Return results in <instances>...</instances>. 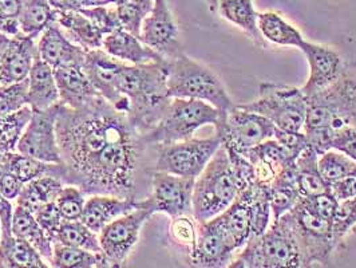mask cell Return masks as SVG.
Wrapping results in <instances>:
<instances>
[{"instance_id":"cell-1","label":"cell","mask_w":356,"mask_h":268,"mask_svg":"<svg viewBox=\"0 0 356 268\" xmlns=\"http://www.w3.org/2000/svg\"><path fill=\"white\" fill-rule=\"evenodd\" d=\"M252 184L253 171L250 160L220 145L195 181L193 217L197 223L224 212Z\"/></svg>"},{"instance_id":"cell-2","label":"cell","mask_w":356,"mask_h":268,"mask_svg":"<svg viewBox=\"0 0 356 268\" xmlns=\"http://www.w3.org/2000/svg\"><path fill=\"white\" fill-rule=\"evenodd\" d=\"M344 126H356V61L344 63L328 88L307 97L303 133L319 156L330 150L334 132Z\"/></svg>"},{"instance_id":"cell-3","label":"cell","mask_w":356,"mask_h":268,"mask_svg":"<svg viewBox=\"0 0 356 268\" xmlns=\"http://www.w3.org/2000/svg\"><path fill=\"white\" fill-rule=\"evenodd\" d=\"M115 89L129 101L127 118L143 134L159 124L170 102L166 59L125 65L115 81Z\"/></svg>"},{"instance_id":"cell-4","label":"cell","mask_w":356,"mask_h":268,"mask_svg":"<svg viewBox=\"0 0 356 268\" xmlns=\"http://www.w3.org/2000/svg\"><path fill=\"white\" fill-rule=\"evenodd\" d=\"M304 268L303 255L288 214L273 220L234 256L229 268Z\"/></svg>"},{"instance_id":"cell-5","label":"cell","mask_w":356,"mask_h":268,"mask_svg":"<svg viewBox=\"0 0 356 268\" xmlns=\"http://www.w3.org/2000/svg\"><path fill=\"white\" fill-rule=\"evenodd\" d=\"M170 98H189L211 104L221 114L236 107L217 74L185 53L166 59Z\"/></svg>"},{"instance_id":"cell-6","label":"cell","mask_w":356,"mask_h":268,"mask_svg":"<svg viewBox=\"0 0 356 268\" xmlns=\"http://www.w3.org/2000/svg\"><path fill=\"white\" fill-rule=\"evenodd\" d=\"M222 116L224 114L208 102L189 98H172L159 124L149 133L143 134V139L146 143L156 146L185 141L193 139L201 126L217 125Z\"/></svg>"},{"instance_id":"cell-7","label":"cell","mask_w":356,"mask_h":268,"mask_svg":"<svg viewBox=\"0 0 356 268\" xmlns=\"http://www.w3.org/2000/svg\"><path fill=\"white\" fill-rule=\"evenodd\" d=\"M237 107L264 116L279 130L303 132L307 95L299 88L263 82L254 101Z\"/></svg>"},{"instance_id":"cell-8","label":"cell","mask_w":356,"mask_h":268,"mask_svg":"<svg viewBox=\"0 0 356 268\" xmlns=\"http://www.w3.org/2000/svg\"><path fill=\"white\" fill-rule=\"evenodd\" d=\"M286 214L302 250L304 268L312 267L316 263L328 266L332 252L338 250L332 233V221L311 212L300 201Z\"/></svg>"},{"instance_id":"cell-9","label":"cell","mask_w":356,"mask_h":268,"mask_svg":"<svg viewBox=\"0 0 356 268\" xmlns=\"http://www.w3.org/2000/svg\"><path fill=\"white\" fill-rule=\"evenodd\" d=\"M220 145L221 141L217 134L209 139H189L185 141L159 145L154 171L197 179Z\"/></svg>"},{"instance_id":"cell-10","label":"cell","mask_w":356,"mask_h":268,"mask_svg":"<svg viewBox=\"0 0 356 268\" xmlns=\"http://www.w3.org/2000/svg\"><path fill=\"white\" fill-rule=\"evenodd\" d=\"M214 129L221 145L243 156L259 143L275 139L277 130L264 116L237 105L220 118Z\"/></svg>"},{"instance_id":"cell-11","label":"cell","mask_w":356,"mask_h":268,"mask_svg":"<svg viewBox=\"0 0 356 268\" xmlns=\"http://www.w3.org/2000/svg\"><path fill=\"white\" fill-rule=\"evenodd\" d=\"M196 179L181 178L154 171L149 195L138 201L152 214H165L169 217L193 214V189Z\"/></svg>"},{"instance_id":"cell-12","label":"cell","mask_w":356,"mask_h":268,"mask_svg":"<svg viewBox=\"0 0 356 268\" xmlns=\"http://www.w3.org/2000/svg\"><path fill=\"white\" fill-rule=\"evenodd\" d=\"M153 216V214L138 205L131 212L124 214L98 233L99 244L105 253L111 267H122L130 252L136 247L140 239L143 224Z\"/></svg>"},{"instance_id":"cell-13","label":"cell","mask_w":356,"mask_h":268,"mask_svg":"<svg viewBox=\"0 0 356 268\" xmlns=\"http://www.w3.org/2000/svg\"><path fill=\"white\" fill-rule=\"evenodd\" d=\"M60 102L44 110H33V117L19 140L17 152L49 164H60L56 140V117Z\"/></svg>"},{"instance_id":"cell-14","label":"cell","mask_w":356,"mask_h":268,"mask_svg":"<svg viewBox=\"0 0 356 268\" xmlns=\"http://www.w3.org/2000/svg\"><path fill=\"white\" fill-rule=\"evenodd\" d=\"M237 251L229 235L213 217L197 223L196 242L189 251V265L200 268L229 267Z\"/></svg>"},{"instance_id":"cell-15","label":"cell","mask_w":356,"mask_h":268,"mask_svg":"<svg viewBox=\"0 0 356 268\" xmlns=\"http://www.w3.org/2000/svg\"><path fill=\"white\" fill-rule=\"evenodd\" d=\"M140 38L165 59L184 53L177 23L166 0H154L150 14L143 19Z\"/></svg>"},{"instance_id":"cell-16","label":"cell","mask_w":356,"mask_h":268,"mask_svg":"<svg viewBox=\"0 0 356 268\" xmlns=\"http://www.w3.org/2000/svg\"><path fill=\"white\" fill-rule=\"evenodd\" d=\"M126 63L111 56L104 49L86 53L83 70L97 91L117 110L127 114L129 101L115 89V81Z\"/></svg>"},{"instance_id":"cell-17","label":"cell","mask_w":356,"mask_h":268,"mask_svg":"<svg viewBox=\"0 0 356 268\" xmlns=\"http://www.w3.org/2000/svg\"><path fill=\"white\" fill-rule=\"evenodd\" d=\"M300 50L305 55L309 66V75L302 91L309 97L334 84L343 70L344 62L338 52L331 47L308 40L304 42Z\"/></svg>"},{"instance_id":"cell-18","label":"cell","mask_w":356,"mask_h":268,"mask_svg":"<svg viewBox=\"0 0 356 268\" xmlns=\"http://www.w3.org/2000/svg\"><path fill=\"white\" fill-rule=\"evenodd\" d=\"M36 47L38 55L54 70L66 66H83L88 53L70 40L56 22L40 34Z\"/></svg>"},{"instance_id":"cell-19","label":"cell","mask_w":356,"mask_h":268,"mask_svg":"<svg viewBox=\"0 0 356 268\" xmlns=\"http://www.w3.org/2000/svg\"><path fill=\"white\" fill-rule=\"evenodd\" d=\"M36 55V39L23 34L13 36L0 61V88L27 79Z\"/></svg>"},{"instance_id":"cell-20","label":"cell","mask_w":356,"mask_h":268,"mask_svg":"<svg viewBox=\"0 0 356 268\" xmlns=\"http://www.w3.org/2000/svg\"><path fill=\"white\" fill-rule=\"evenodd\" d=\"M59 91V102L70 109H82L92 104L101 94L92 86L83 66H66L54 70Z\"/></svg>"},{"instance_id":"cell-21","label":"cell","mask_w":356,"mask_h":268,"mask_svg":"<svg viewBox=\"0 0 356 268\" xmlns=\"http://www.w3.org/2000/svg\"><path fill=\"white\" fill-rule=\"evenodd\" d=\"M138 203L113 195H90L85 203L82 223L91 231L99 233L115 219L131 212Z\"/></svg>"},{"instance_id":"cell-22","label":"cell","mask_w":356,"mask_h":268,"mask_svg":"<svg viewBox=\"0 0 356 268\" xmlns=\"http://www.w3.org/2000/svg\"><path fill=\"white\" fill-rule=\"evenodd\" d=\"M102 49L126 65H143L165 59L145 45L141 38L133 36L125 29H120L105 36Z\"/></svg>"},{"instance_id":"cell-23","label":"cell","mask_w":356,"mask_h":268,"mask_svg":"<svg viewBox=\"0 0 356 268\" xmlns=\"http://www.w3.org/2000/svg\"><path fill=\"white\" fill-rule=\"evenodd\" d=\"M50 265L26 240L13 233L11 226H1L0 268H47Z\"/></svg>"},{"instance_id":"cell-24","label":"cell","mask_w":356,"mask_h":268,"mask_svg":"<svg viewBox=\"0 0 356 268\" xmlns=\"http://www.w3.org/2000/svg\"><path fill=\"white\" fill-rule=\"evenodd\" d=\"M59 104V91L54 69L36 55L29 75V105L33 110H44Z\"/></svg>"},{"instance_id":"cell-25","label":"cell","mask_w":356,"mask_h":268,"mask_svg":"<svg viewBox=\"0 0 356 268\" xmlns=\"http://www.w3.org/2000/svg\"><path fill=\"white\" fill-rule=\"evenodd\" d=\"M56 11V10H55ZM55 22L75 45L86 52L102 49L105 36L79 11H56Z\"/></svg>"},{"instance_id":"cell-26","label":"cell","mask_w":356,"mask_h":268,"mask_svg":"<svg viewBox=\"0 0 356 268\" xmlns=\"http://www.w3.org/2000/svg\"><path fill=\"white\" fill-rule=\"evenodd\" d=\"M217 11L221 18L238 27L254 45L267 46V40L259 30V13L253 7V0H218Z\"/></svg>"},{"instance_id":"cell-27","label":"cell","mask_w":356,"mask_h":268,"mask_svg":"<svg viewBox=\"0 0 356 268\" xmlns=\"http://www.w3.org/2000/svg\"><path fill=\"white\" fill-rule=\"evenodd\" d=\"M0 169L17 176L23 184L51 175L60 179V164H49L19 152H0Z\"/></svg>"},{"instance_id":"cell-28","label":"cell","mask_w":356,"mask_h":268,"mask_svg":"<svg viewBox=\"0 0 356 268\" xmlns=\"http://www.w3.org/2000/svg\"><path fill=\"white\" fill-rule=\"evenodd\" d=\"M11 228H13V233L17 237L29 242L49 265L51 263L54 251L53 240L47 236V233L43 231L34 214H31L30 211L24 210L20 205H15Z\"/></svg>"},{"instance_id":"cell-29","label":"cell","mask_w":356,"mask_h":268,"mask_svg":"<svg viewBox=\"0 0 356 268\" xmlns=\"http://www.w3.org/2000/svg\"><path fill=\"white\" fill-rule=\"evenodd\" d=\"M264 188L267 192L273 220H277L280 216L289 212L302 198L296 181L295 165L283 171Z\"/></svg>"},{"instance_id":"cell-30","label":"cell","mask_w":356,"mask_h":268,"mask_svg":"<svg viewBox=\"0 0 356 268\" xmlns=\"http://www.w3.org/2000/svg\"><path fill=\"white\" fill-rule=\"evenodd\" d=\"M63 181L51 175L26 182L19 194L17 205L23 207L31 214L38 212L43 205L53 203L63 189Z\"/></svg>"},{"instance_id":"cell-31","label":"cell","mask_w":356,"mask_h":268,"mask_svg":"<svg viewBox=\"0 0 356 268\" xmlns=\"http://www.w3.org/2000/svg\"><path fill=\"white\" fill-rule=\"evenodd\" d=\"M319 155L312 146H307L295 164L296 181L300 197H311L330 192V185L321 178L318 168Z\"/></svg>"},{"instance_id":"cell-32","label":"cell","mask_w":356,"mask_h":268,"mask_svg":"<svg viewBox=\"0 0 356 268\" xmlns=\"http://www.w3.org/2000/svg\"><path fill=\"white\" fill-rule=\"evenodd\" d=\"M257 23L263 38L276 46L298 47L300 50L305 42L302 33L276 13H259Z\"/></svg>"},{"instance_id":"cell-33","label":"cell","mask_w":356,"mask_h":268,"mask_svg":"<svg viewBox=\"0 0 356 268\" xmlns=\"http://www.w3.org/2000/svg\"><path fill=\"white\" fill-rule=\"evenodd\" d=\"M50 266L54 268H110L104 252H92L78 247L54 243L53 259Z\"/></svg>"},{"instance_id":"cell-34","label":"cell","mask_w":356,"mask_h":268,"mask_svg":"<svg viewBox=\"0 0 356 268\" xmlns=\"http://www.w3.org/2000/svg\"><path fill=\"white\" fill-rule=\"evenodd\" d=\"M55 14L49 0H23L19 15L20 34L38 39L55 22Z\"/></svg>"},{"instance_id":"cell-35","label":"cell","mask_w":356,"mask_h":268,"mask_svg":"<svg viewBox=\"0 0 356 268\" xmlns=\"http://www.w3.org/2000/svg\"><path fill=\"white\" fill-rule=\"evenodd\" d=\"M33 107H22L8 116L0 117V152H15L19 140L31 121Z\"/></svg>"},{"instance_id":"cell-36","label":"cell","mask_w":356,"mask_h":268,"mask_svg":"<svg viewBox=\"0 0 356 268\" xmlns=\"http://www.w3.org/2000/svg\"><path fill=\"white\" fill-rule=\"evenodd\" d=\"M55 242L92 252H102L98 233L91 231L88 226L82 223V220H65L54 239V243Z\"/></svg>"},{"instance_id":"cell-37","label":"cell","mask_w":356,"mask_h":268,"mask_svg":"<svg viewBox=\"0 0 356 268\" xmlns=\"http://www.w3.org/2000/svg\"><path fill=\"white\" fill-rule=\"evenodd\" d=\"M318 168L321 178L328 185H331L335 181L356 173V161L339 150L330 149L319 156Z\"/></svg>"},{"instance_id":"cell-38","label":"cell","mask_w":356,"mask_h":268,"mask_svg":"<svg viewBox=\"0 0 356 268\" xmlns=\"http://www.w3.org/2000/svg\"><path fill=\"white\" fill-rule=\"evenodd\" d=\"M153 3L154 0H127L124 4L117 6L122 29L140 38L143 19L150 14Z\"/></svg>"},{"instance_id":"cell-39","label":"cell","mask_w":356,"mask_h":268,"mask_svg":"<svg viewBox=\"0 0 356 268\" xmlns=\"http://www.w3.org/2000/svg\"><path fill=\"white\" fill-rule=\"evenodd\" d=\"M86 198L88 196L79 187L65 185L60 194L55 198V204L63 220L74 221L82 219Z\"/></svg>"},{"instance_id":"cell-40","label":"cell","mask_w":356,"mask_h":268,"mask_svg":"<svg viewBox=\"0 0 356 268\" xmlns=\"http://www.w3.org/2000/svg\"><path fill=\"white\" fill-rule=\"evenodd\" d=\"M356 226V197L339 201L332 217V233L337 247L343 244L344 237Z\"/></svg>"},{"instance_id":"cell-41","label":"cell","mask_w":356,"mask_h":268,"mask_svg":"<svg viewBox=\"0 0 356 268\" xmlns=\"http://www.w3.org/2000/svg\"><path fill=\"white\" fill-rule=\"evenodd\" d=\"M29 105V78L0 88V117Z\"/></svg>"},{"instance_id":"cell-42","label":"cell","mask_w":356,"mask_h":268,"mask_svg":"<svg viewBox=\"0 0 356 268\" xmlns=\"http://www.w3.org/2000/svg\"><path fill=\"white\" fill-rule=\"evenodd\" d=\"M79 13H82L86 18H89L92 22V24L105 36L122 29L121 20L118 18L117 7L98 4L94 7L83 8Z\"/></svg>"},{"instance_id":"cell-43","label":"cell","mask_w":356,"mask_h":268,"mask_svg":"<svg viewBox=\"0 0 356 268\" xmlns=\"http://www.w3.org/2000/svg\"><path fill=\"white\" fill-rule=\"evenodd\" d=\"M197 235V221L193 214H182L172 219L170 236L182 247L192 250L195 246Z\"/></svg>"},{"instance_id":"cell-44","label":"cell","mask_w":356,"mask_h":268,"mask_svg":"<svg viewBox=\"0 0 356 268\" xmlns=\"http://www.w3.org/2000/svg\"><path fill=\"white\" fill-rule=\"evenodd\" d=\"M23 0H0V33L7 36H18L19 15Z\"/></svg>"},{"instance_id":"cell-45","label":"cell","mask_w":356,"mask_h":268,"mask_svg":"<svg viewBox=\"0 0 356 268\" xmlns=\"http://www.w3.org/2000/svg\"><path fill=\"white\" fill-rule=\"evenodd\" d=\"M38 223L40 224V227L43 228V231L47 233V236L53 240L56 236V233L59 231V228L63 224V217L59 212L55 201L49 203L46 205H43L38 212L34 214Z\"/></svg>"},{"instance_id":"cell-46","label":"cell","mask_w":356,"mask_h":268,"mask_svg":"<svg viewBox=\"0 0 356 268\" xmlns=\"http://www.w3.org/2000/svg\"><path fill=\"white\" fill-rule=\"evenodd\" d=\"M330 149H335L356 161V126H344L334 132Z\"/></svg>"},{"instance_id":"cell-47","label":"cell","mask_w":356,"mask_h":268,"mask_svg":"<svg viewBox=\"0 0 356 268\" xmlns=\"http://www.w3.org/2000/svg\"><path fill=\"white\" fill-rule=\"evenodd\" d=\"M330 192L338 201L356 197V173L332 182L330 185Z\"/></svg>"},{"instance_id":"cell-48","label":"cell","mask_w":356,"mask_h":268,"mask_svg":"<svg viewBox=\"0 0 356 268\" xmlns=\"http://www.w3.org/2000/svg\"><path fill=\"white\" fill-rule=\"evenodd\" d=\"M23 182L10 172H1L0 175V195L13 201L17 200L23 188Z\"/></svg>"},{"instance_id":"cell-49","label":"cell","mask_w":356,"mask_h":268,"mask_svg":"<svg viewBox=\"0 0 356 268\" xmlns=\"http://www.w3.org/2000/svg\"><path fill=\"white\" fill-rule=\"evenodd\" d=\"M56 11H81L101 4V0H49Z\"/></svg>"},{"instance_id":"cell-50","label":"cell","mask_w":356,"mask_h":268,"mask_svg":"<svg viewBox=\"0 0 356 268\" xmlns=\"http://www.w3.org/2000/svg\"><path fill=\"white\" fill-rule=\"evenodd\" d=\"M10 40H11V36H4V34L0 33V61H1V56L6 52V49L10 45Z\"/></svg>"},{"instance_id":"cell-51","label":"cell","mask_w":356,"mask_h":268,"mask_svg":"<svg viewBox=\"0 0 356 268\" xmlns=\"http://www.w3.org/2000/svg\"><path fill=\"white\" fill-rule=\"evenodd\" d=\"M127 0H101V4H105V6H121L124 4Z\"/></svg>"},{"instance_id":"cell-52","label":"cell","mask_w":356,"mask_h":268,"mask_svg":"<svg viewBox=\"0 0 356 268\" xmlns=\"http://www.w3.org/2000/svg\"><path fill=\"white\" fill-rule=\"evenodd\" d=\"M205 1H207L208 7H209L211 13H216V11H217V8H218V0H205Z\"/></svg>"},{"instance_id":"cell-53","label":"cell","mask_w":356,"mask_h":268,"mask_svg":"<svg viewBox=\"0 0 356 268\" xmlns=\"http://www.w3.org/2000/svg\"><path fill=\"white\" fill-rule=\"evenodd\" d=\"M0 236H1V226H0Z\"/></svg>"}]
</instances>
